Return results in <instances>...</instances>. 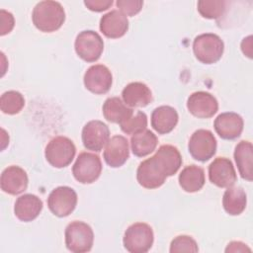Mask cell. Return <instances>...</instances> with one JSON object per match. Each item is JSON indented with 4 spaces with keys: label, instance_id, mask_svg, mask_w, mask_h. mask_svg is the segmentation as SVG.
I'll use <instances>...</instances> for the list:
<instances>
[{
    "label": "cell",
    "instance_id": "obj_31",
    "mask_svg": "<svg viewBox=\"0 0 253 253\" xmlns=\"http://www.w3.org/2000/svg\"><path fill=\"white\" fill-rule=\"evenodd\" d=\"M169 251L171 253L177 252H198L199 247L194 238L189 235H179L175 237L170 244Z\"/></svg>",
    "mask_w": 253,
    "mask_h": 253
},
{
    "label": "cell",
    "instance_id": "obj_14",
    "mask_svg": "<svg viewBox=\"0 0 253 253\" xmlns=\"http://www.w3.org/2000/svg\"><path fill=\"white\" fill-rule=\"evenodd\" d=\"M187 108L189 112L201 119L211 118L218 110L217 100L213 95L205 91L192 93L187 100Z\"/></svg>",
    "mask_w": 253,
    "mask_h": 253
},
{
    "label": "cell",
    "instance_id": "obj_23",
    "mask_svg": "<svg viewBox=\"0 0 253 253\" xmlns=\"http://www.w3.org/2000/svg\"><path fill=\"white\" fill-rule=\"evenodd\" d=\"M178 180L180 187L185 192L195 193L200 191L205 185V171L198 165H188L181 171Z\"/></svg>",
    "mask_w": 253,
    "mask_h": 253
},
{
    "label": "cell",
    "instance_id": "obj_29",
    "mask_svg": "<svg viewBox=\"0 0 253 253\" xmlns=\"http://www.w3.org/2000/svg\"><path fill=\"white\" fill-rule=\"evenodd\" d=\"M225 1L200 0L198 2L199 13L207 19H218L225 12Z\"/></svg>",
    "mask_w": 253,
    "mask_h": 253
},
{
    "label": "cell",
    "instance_id": "obj_22",
    "mask_svg": "<svg viewBox=\"0 0 253 253\" xmlns=\"http://www.w3.org/2000/svg\"><path fill=\"white\" fill-rule=\"evenodd\" d=\"M234 160L240 176L251 182L253 180V146L250 141L241 140L234 150Z\"/></svg>",
    "mask_w": 253,
    "mask_h": 253
},
{
    "label": "cell",
    "instance_id": "obj_20",
    "mask_svg": "<svg viewBox=\"0 0 253 253\" xmlns=\"http://www.w3.org/2000/svg\"><path fill=\"white\" fill-rule=\"evenodd\" d=\"M178 120V113L173 107L160 106L155 108L151 114V126L159 134H166L175 128Z\"/></svg>",
    "mask_w": 253,
    "mask_h": 253
},
{
    "label": "cell",
    "instance_id": "obj_11",
    "mask_svg": "<svg viewBox=\"0 0 253 253\" xmlns=\"http://www.w3.org/2000/svg\"><path fill=\"white\" fill-rule=\"evenodd\" d=\"M109 139V126L101 121H90L82 128V142L88 150L100 152Z\"/></svg>",
    "mask_w": 253,
    "mask_h": 253
},
{
    "label": "cell",
    "instance_id": "obj_8",
    "mask_svg": "<svg viewBox=\"0 0 253 253\" xmlns=\"http://www.w3.org/2000/svg\"><path fill=\"white\" fill-rule=\"evenodd\" d=\"M102 162L100 157L91 152H81L72 167L74 178L82 184H91L101 175Z\"/></svg>",
    "mask_w": 253,
    "mask_h": 253
},
{
    "label": "cell",
    "instance_id": "obj_27",
    "mask_svg": "<svg viewBox=\"0 0 253 253\" xmlns=\"http://www.w3.org/2000/svg\"><path fill=\"white\" fill-rule=\"evenodd\" d=\"M166 170L167 176L177 173L182 165V156L177 147L170 144L161 145L154 154Z\"/></svg>",
    "mask_w": 253,
    "mask_h": 253
},
{
    "label": "cell",
    "instance_id": "obj_33",
    "mask_svg": "<svg viewBox=\"0 0 253 253\" xmlns=\"http://www.w3.org/2000/svg\"><path fill=\"white\" fill-rule=\"evenodd\" d=\"M15 25V20L14 16L12 13L1 9L0 10V35L5 36L9 34Z\"/></svg>",
    "mask_w": 253,
    "mask_h": 253
},
{
    "label": "cell",
    "instance_id": "obj_1",
    "mask_svg": "<svg viewBox=\"0 0 253 253\" xmlns=\"http://www.w3.org/2000/svg\"><path fill=\"white\" fill-rule=\"evenodd\" d=\"M35 27L44 33L58 30L65 21V12L59 2L44 0L39 2L32 13Z\"/></svg>",
    "mask_w": 253,
    "mask_h": 253
},
{
    "label": "cell",
    "instance_id": "obj_17",
    "mask_svg": "<svg viewBox=\"0 0 253 253\" xmlns=\"http://www.w3.org/2000/svg\"><path fill=\"white\" fill-rule=\"evenodd\" d=\"M243 119L233 112L219 114L214 120L213 126L216 133L223 139H235L243 130Z\"/></svg>",
    "mask_w": 253,
    "mask_h": 253
},
{
    "label": "cell",
    "instance_id": "obj_24",
    "mask_svg": "<svg viewBox=\"0 0 253 253\" xmlns=\"http://www.w3.org/2000/svg\"><path fill=\"white\" fill-rule=\"evenodd\" d=\"M102 111L105 119L114 124H121L133 114V110L128 108L119 97L108 98L103 104Z\"/></svg>",
    "mask_w": 253,
    "mask_h": 253
},
{
    "label": "cell",
    "instance_id": "obj_21",
    "mask_svg": "<svg viewBox=\"0 0 253 253\" xmlns=\"http://www.w3.org/2000/svg\"><path fill=\"white\" fill-rule=\"evenodd\" d=\"M124 103L129 107H145L152 101V93L149 87L142 82L127 84L123 92Z\"/></svg>",
    "mask_w": 253,
    "mask_h": 253
},
{
    "label": "cell",
    "instance_id": "obj_16",
    "mask_svg": "<svg viewBox=\"0 0 253 253\" xmlns=\"http://www.w3.org/2000/svg\"><path fill=\"white\" fill-rule=\"evenodd\" d=\"M29 179L26 171L16 165L8 166L2 171L0 185L3 192L10 195H19L28 187Z\"/></svg>",
    "mask_w": 253,
    "mask_h": 253
},
{
    "label": "cell",
    "instance_id": "obj_19",
    "mask_svg": "<svg viewBox=\"0 0 253 253\" xmlns=\"http://www.w3.org/2000/svg\"><path fill=\"white\" fill-rule=\"evenodd\" d=\"M42 210V201L36 195L25 194L20 196L14 206V213L18 219L24 222L34 220Z\"/></svg>",
    "mask_w": 253,
    "mask_h": 253
},
{
    "label": "cell",
    "instance_id": "obj_2",
    "mask_svg": "<svg viewBox=\"0 0 253 253\" xmlns=\"http://www.w3.org/2000/svg\"><path fill=\"white\" fill-rule=\"evenodd\" d=\"M224 50L222 40L215 34L206 33L199 35L193 42V51L196 58L205 64L218 61Z\"/></svg>",
    "mask_w": 253,
    "mask_h": 253
},
{
    "label": "cell",
    "instance_id": "obj_6",
    "mask_svg": "<svg viewBox=\"0 0 253 253\" xmlns=\"http://www.w3.org/2000/svg\"><path fill=\"white\" fill-rule=\"evenodd\" d=\"M167 177L165 168L155 155L140 162L136 170L138 184L146 189L159 188Z\"/></svg>",
    "mask_w": 253,
    "mask_h": 253
},
{
    "label": "cell",
    "instance_id": "obj_26",
    "mask_svg": "<svg viewBox=\"0 0 253 253\" xmlns=\"http://www.w3.org/2000/svg\"><path fill=\"white\" fill-rule=\"evenodd\" d=\"M247 197L241 187H229L222 197L224 211L230 215H239L246 208Z\"/></svg>",
    "mask_w": 253,
    "mask_h": 253
},
{
    "label": "cell",
    "instance_id": "obj_12",
    "mask_svg": "<svg viewBox=\"0 0 253 253\" xmlns=\"http://www.w3.org/2000/svg\"><path fill=\"white\" fill-rule=\"evenodd\" d=\"M210 181L219 188H229L237 180L232 162L226 157H216L209 166Z\"/></svg>",
    "mask_w": 253,
    "mask_h": 253
},
{
    "label": "cell",
    "instance_id": "obj_3",
    "mask_svg": "<svg viewBox=\"0 0 253 253\" xmlns=\"http://www.w3.org/2000/svg\"><path fill=\"white\" fill-rule=\"evenodd\" d=\"M154 234L151 226L144 222H135L125 231L124 247L130 253H145L153 244Z\"/></svg>",
    "mask_w": 253,
    "mask_h": 253
},
{
    "label": "cell",
    "instance_id": "obj_25",
    "mask_svg": "<svg viewBox=\"0 0 253 253\" xmlns=\"http://www.w3.org/2000/svg\"><path fill=\"white\" fill-rule=\"evenodd\" d=\"M157 143V136L147 128L132 134L130 137L132 153L137 157H144L150 154L155 150Z\"/></svg>",
    "mask_w": 253,
    "mask_h": 253
},
{
    "label": "cell",
    "instance_id": "obj_15",
    "mask_svg": "<svg viewBox=\"0 0 253 253\" xmlns=\"http://www.w3.org/2000/svg\"><path fill=\"white\" fill-rule=\"evenodd\" d=\"M103 156L109 166L113 168L123 166L129 157L127 139L119 134L112 136L106 144Z\"/></svg>",
    "mask_w": 253,
    "mask_h": 253
},
{
    "label": "cell",
    "instance_id": "obj_32",
    "mask_svg": "<svg viewBox=\"0 0 253 253\" xmlns=\"http://www.w3.org/2000/svg\"><path fill=\"white\" fill-rule=\"evenodd\" d=\"M143 1L141 0H118L117 7L120 8L126 16H134L142 8Z\"/></svg>",
    "mask_w": 253,
    "mask_h": 253
},
{
    "label": "cell",
    "instance_id": "obj_9",
    "mask_svg": "<svg viewBox=\"0 0 253 253\" xmlns=\"http://www.w3.org/2000/svg\"><path fill=\"white\" fill-rule=\"evenodd\" d=\"M188 149L194 159L206 162L215 154L216 139L211 130L198 129L191 135Z\"/></svg>",
    "mask_w": 253,
    "mask_h": 253
},
{
    "label": "cell",
    "instance_id": "obj_13",
    "mask_svg": "<svg viewBox=\"0 0 253 253\" xmlns=\"http://www.w3.org/2000/svg\"><path fill=\"white\" fill-rule=\"evenodd\" d=\"M83 81L86 89L90 92L94 94H105L112 87L113 76L107 66L95 64L86 70Z\"/></svg>",
    "mask_w": 253,
    "mask_h": 253
},
{
    "label": "cell",
    "instance_id": "obj_4",
    "mask_svg": "<svg viewBox=\"0 0 253 253\" xmlns=\"http://www.w3.org/2000/svg\"><path fill=\"white\" fill-rule=\"evenodd\" d=\"M65 245L74 253H85L91 250L94 242V233L89 224L75 220L65 228Z\"/></svg>",
    "mask_w": 253,
    "mask_h": 253
},
{
    "label": "cell",
    "instance_id": "obj_28",
    "mask_svg": "<svg viewBox=\"0 0 253 253\" xmlns=\"http://www.w3.org/2000/svg\"><path fill=\"white\" fill-rule=\"evenodd\" d=\"M25 106L24 96L15 90L4 92L0 98V109L4 114L16 115Z\"/></svg>",
    "mask_w": 253,
    "mask_h": 253
},
{
    "label": "cell",
    "instance_id": "obj_5",
    "mask_svg": "<svg viewBox=\"0 0 253 253\" xmlns=\"http://www.w3.org/2000/svg\"><path fill=\"white\" fill-rule=\"evenodd\" d=\"M76 148L73 141L62 135H58L49 140L45 146L44 156L46 161L55 168L68 166L74 156Z\"/></svg>",
    "mask_w": 253,
    "mask_h": 253
},
{
    "label": "cell",
    "instance_id": "obj_18",
    "mask_svg": "<svg viewBox=\"0 0 253 253\" xmlns=\"http://www.w3.org/2000/svg\"><path fill=\"white\" fill-rule=\"evenodd\" d=\"M100 31L110 39H119L128 30V20L119 10H112L104 14L100 19Z\"/></svg>",
    "mask_w": 253,
    "mask_h": 253
},
{
    "label": "cell",
    "instance_id": "obj_30",
    "mask_svg": "<svg viewBox=\"0 0 253 253\" xmlns=\"http://www.w3.org/2000/svg\"><path fill=\"white\" fill-rule=\"evenodd\" d=\"M121 129L126 134H134L146 128L147 126V116L143 112H136L135 115H131L128 119L120 124Z\"/></svg>",
    "mask_w": 253,
    "mask_h": 253
},
{
    "label": "cell",
    "instance_id": "obj_10",
    "mask_svg": "<svg viewBox=\"0 0 253 253\" xmlns=\"http://www.w3.org/2000/svg\"><path fill=\"white\" fill-rule=\"evenodd\" d=\"M77 205V194L68 186H59L53 189L47 198L49 211L58 217L69 215Z\"/></svg>",
    "mask_w": 253,
    "mask_h": 253
},
{
    "label": "cell",
    "instance_id": "obj_7",
    "mask_svg": "<svg viewBox=\"0 0 253 253\" xmlns=\"http://www.w3.org/2000/svg\"><path fill=\"white\" fill-rule=\"evenodd\" d=\"M74 47L80 58L87 62H95L100 58L104 50V42L98 33L86 30L77 35Z\"/></svg>",
    "mask_w": 253,
    "mask_h": 253
},
{
    "label": "cell",
    "instance_id": "obj_34",
    "mask_svg": "<svg viewBox=\"0 0 253 253\" xmlns=\"http://www.w3.org/2000/svg\"><path fill=\"white\" fill-rule=\"evenodd\" d=\"M85 6L94 12H102L113 5V0H85Z\"/></svg>",
    "mask_w": 253,
    "mask_h": 253
},
{
    "label": "cell",
    "instance_id": "obj_35",
    "mask_svg": "<svg viewBox=\"0 0 253 253\" xmlns=\"http://www.w3.org/2000/svg\"><path fill=\"white\" fill-rule=\"evenodd\" d=\"M244 251H251V249L248 248L246 244L240 241H232L228 243L227 247L225 248V252H244Z\"/></svg>",
    "mask_w": 253,
    "mask_h": 253
}]
</instances>
